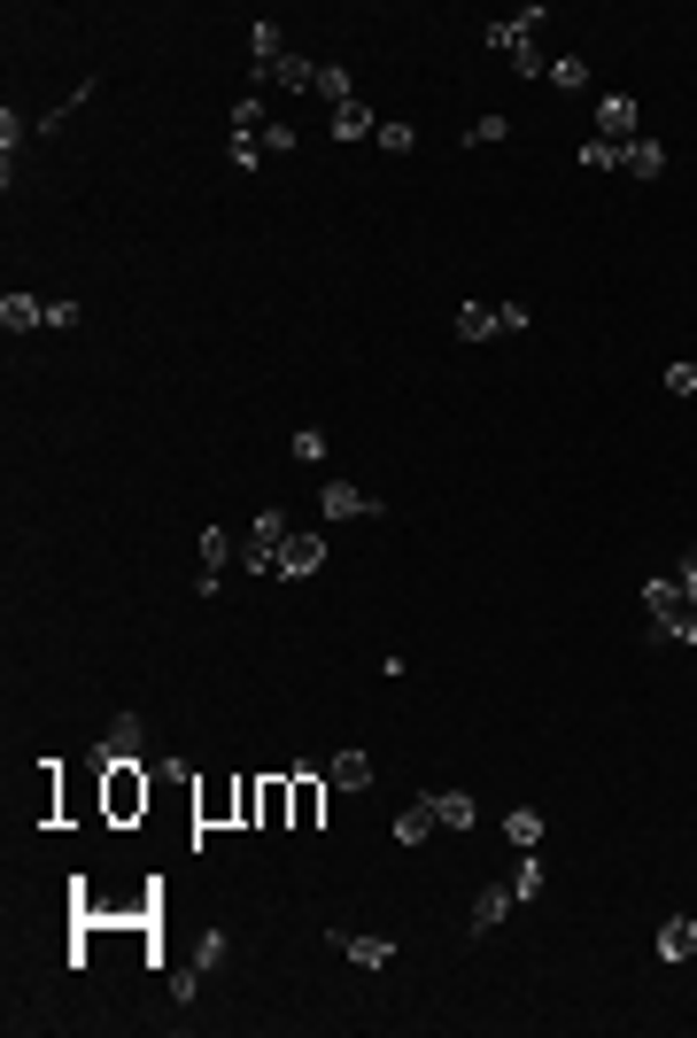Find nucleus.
<instances>
[{
    "label": "nucleus",
    "instance_id": "obj_40",
    "mask_svg": "<svg viewBox=\"0 0 697 1038\" xmlns=\"http://www.w3.org/2000/svg\"><path fill=\"white\" fill-rule=\"evenodd\" d=\"M295 148V125H264V156H287Z\"/></svg>",
    "mask_w": 697,
    "mask_h": 1038
},
{
    "label": "nucleus",
    "instance_id": "obj_35",
    "mask_svg": "<svg viewBox=\"0 0 697 1038\" xmlns=\"http://www.w3.org/2000/svg\"><path fill=\"white\" fill-rule=\"evenodd\" d=\"M581 172H620V148H612V140H589V148H581Z\"/></svg>",
    "mask_w": 697,
    "mask_h": 1038
},
{
    "label": "nucleus",
    "instance_id": "obj_3",
    "mask_svg": "<svg viewBox=\"0 0 697 1038\" xmlns=\"http://www.w3.org/2000/svg\"><path fill=\"white\" fill-rule=\"evenodd\" d=\"M194 845H202V830H240V775H209V783H194Z\"/></svg>",
    "mask_w": 697,
    "mask_h": 1038
},
{
    "label": "nucleus",
    "instance_id": "obj_15",
    "mask_svg": "<svg viewBox=\"0 0 697 1038\" xmlns=\"http://www.w3.org/2000/svg\"><path fill=\"white\" fill-rule=\"evenodd\" d=\"M620 172H628V178H667V148H659V140H644V133H636V140H628V148H620Z\"/></svg>",
    "mask_w": 697,
    "mask_h": 1038
},
{
    "label": "nucleus",
    "instance_id": "obj_30",
    "mask_svg": "<svg viewBox=\"0 0 697 1038\" xmlns=\"http://www.w3.org/2000/svg\"><path fill=\"white\" fill-rule=\"evenodd\" d=\"M512 70H520V78H550V55H542L534 39H512Z\"/></svg>",
    "mask_w": 697,
    "mask_h": 1038
},
{
    "label": "nucleus",
    "instance_id": "obj_2",
    "mask_svg": "<svg viewBox=\"0 0 697 1038\" xmlns=\"http://www.w3.org/2000/svg\"><path fill=\"white\" fill-rule=\"evenodd\" d=\"M644 613H651V628L667 636V644H697V589L690 581H644Z\"/></svg>",
    "mask_w": 697,
    "mask_h": 1038
},
{
    "label": "nucleus",
    "instance_id": "obj_18",
    "mask_svg": "<svg viewBox=\"0 0 697 1038\" xmlns=\"http://www.w3.org/2000/svg\"><path fill=\"white\" fill-rule=\"evenodd\" d=\"M264 830H295V791H287V775H264Z\"/></svg>",
    "mask_w": 697,
    "mask_h": 1038
},
{
    "label": "nucleus",
    "instance_id": "obj_29",
    "mask_svg": "<svg viewBox=\"0 0 697 1038\" xmlns=\"http://www.w3.org/2000/svg\"><path fill=\"white\" fill-rule=\"evenodd\" d=\"M542 891H550V868H542V861H534V853H527V868H520V875H512V899H520V907H527V899H542Z\"/></svg>",
    "mask_w": 697,
    "mask_h": 1038
},
{
    "label": "nucleus",
    "instance_id": "obj_4",
    "mask_svg": "<svg viewBox=\"0 0 697 1038\" xmlns=\"http://www.w3.org/2000/svg\"><path fill=\"white\" fill-rule=\"evenodd\" d=\"M140 752H148V721H140V713H117V721L101 728V744H94L78 767L101 775V767H125V760H140Z\"/></svg>",
    "mask_w": 697,
    "mask_h": 1038
},
{
    "label": "nucleus",
    "instance_id": "obj_8",
    "mask_svg": "<svg viewBox=\"0 0 697 1038\" xmlns=\"http://www.w3.org/2000/svg\"><path fill=\"white\" fill-rule=\"evenodd\" d=\"M326 953H342L356 969H387L395 961V938H348V930H326Z\"/></svg>",
    "mask_w": 697,
    "mask_h": 1038
},
{
    "label": "nucleus",
    "instance_id": "obj_32",
    "mask_svg": "<svg viewBox=\"0 0 697 1038\" xmlns=\"http://www.w3.org/2000/svg\"><path fill=\"white\" fill-rule=\"evenodd\" d=\"M318 94H326L334 109H342L348 94H356V86H348V70H342V62H318Z\"/></svg>",
    "mask_w": 697,
    "mask_h": 1038
},
{
    "label": "nucleus",
    "instance_id": "obj_26",
    "mask_svg": "<svg viewBox=\"0 0 697 1038\" xmlns=\"http://www.w3.org/2000/svg\"><path fill=\"white\" fill-rule=\"evenodd\" d=\"M248 47H256V70H272V62L287 55V39H279V23H248Z\"/></svg>",
    "mask_w": 697,
    "mask_h": 1038
},
{
    "label": "nucleus",
    "instance_id": "obj_5",
    "mask_svg": "<svg viewBox=\"0 0 697 1038\" xmlns=\"http://www.w3.org/2000/svg\"><path fill=\"white\" fill-rule=\"evenodd\" d=\"M287 535H295L287 519L264 512L256 527H248V542H240V566H248V574H279V542H287Z\"/></svg>",
    "mask_w": 697,
    "mask_h": 1038
},
{
    "label": "nucleus",
    "instance_id": "obj_24",
    "mask_svg": "<svg viewBox=\"0 0 697 1038\" xmlns=\"http://www.w3.org/2000/svg\"><path fill=\"white\" fill-rule=\"evenodd\" d=\"M0 326H47V303L39 295H0Z\"/></svg>",
    "mask_w": 697,
    "mask_h": 1038
},
{
    "label": "nucleus",
    "instance_id": "obj_39",
    "mask_svg": "<svg viewBox=\"0 0 697 1038\" xmlns=\"http://www.w3.org/2000/svg\"><path fill=\"white\" fill-rule=\"evenodd\" d=\"M667 395H697V364H667Z\"/></svg>",
    "mask_w": 697,
    "mask_h": 1038
},
{
    "label": "nucleus",
    "instance_id": "obj_13",
    "mask_svg": "<svg viewBox=\"0 0 697 1038\" xmlns=\"http://www.w3.org/2000/svg\"><path fill=\"white\" fill-rule=\"evenodd\" d=\"M497 334H512L504 326V303H465L458 311V342H497Z\"/></svg>",
    "mask_w": 697,
    "mask_h": 1038
},
{
    "label": "nucleus",
    "instance_id": "obj_6",
    "mask_svg": "<svg viewBox=\"0 0 697 1038\" xmlns=\"http://www.w3.org/2000/svg\"><path fill=\"white\" fill-rule=\"evenodd\" d=\"M318 512H326V519H387V512H380V497L356 489V481H318Z\"/></svg>",
    "mask_w": 697,
    "mask_h": 1038
},
{
    "label": "nucleus",
    "instance_id": "obj_34",
    "mask_svg": "<svg viewBox=\"0 0 697 1038\" xmlns=\"http://www.w3.org/2000/svg\"><path fill=\"white\" fill-rule=\"evenodd\" d=\"M233 164L256 172V164H264V133H233Z\"/></svg>",
    "mask_w": 697,
    "mask_h": 1038
},
{
    "label": "nucleus",
    "instance_id": "obj_10",
    "mask_svg": "<svg viewBox=\"0 0 697 1038\" xmlns=\"http://www.w3.org/2000/svg\"><path fill=\"white\" fill-rule=\"evenodd\" d=\"M597 140H612V148L636 140V101H628V94H605V101H597Z\"/></svg>",
    "mask_w": 697,
    "mask_h": 1038
},
{
    "label": "nucleus",
    "instance_id": "obj_41",
    "mask_svg": "<svg viewBox=\"0 0 697 1038\" xmlns=\"http://www.w3.org/2000/svg\"><path fill=\"white\" fill-rule=\"evenodd\" d=\"M675 581H690V589H697V542H683V558H675Z\"/></svg>",
    "mask_w": 697,
    "mask_h": 1038
},
{
    "label": "nucleus",
    "instance_id": "obj_7",
    "mask_svg": "<svg viewBox=\"0 0 697 1038\" xmlns=\"http://www.w3.org/2000/svg\"><path fill=\"white\" fill-rule=\"evenodd\" d=\"M287 791H295V830H318V822H326V791H334L326 767H295Z\"/></svg>",
    "mask_w": 697,
    "mask_h": 1038
},
{
    "label": "nucleus",
    "instance_id": "obj_14",
    "mask_svg": "<svg viewBox=\"0 0 697 1038\" xmlns=\"http://www.w3.org/2000/svg\"><path fill=\"white\" fill-rule=\"evenodd\" d=\"M31 806H39L47 830H62V760H39V791H31Z\"/></svg>",
    "mask_w": 697,
    "mask_h": 1038
},
{
    "label": "nucleus",
    "instance_id": "obj_22",
    "mask_svg": "<svg viewBox=\"0 0 697 1038\" xmlns=\"http://www.w3.org/2000/svg\"><path fill=\"white\" fill-rule=\"evenodd\" d=\"M364 133H380V117H372V109L348 94L342 109H334V140H364Z\"/></svg>",
    "mask_w": 697,
    "mask_h": 1038
},
{
    "label": "nucleus",
    "instance_id": "obj_12",
    "mask_svg": "<svg viewBox=\"0 0 697 1038\" xmlns=\"http://www.w3.org/2000/svg\"><path fill=\"white\" fill-rule=\"evenodd\" d=\"M264 78L287 86V94H318V62H311V55H279L272 70H256V86H264Z\"/></svg>",
    "mask_w": 697,
    "mask_h": 1038
},
{
    "label": "nucleus",
    "instance_id": "obj_36",
    "mask_svg": "<svg viewBox=\"0 0 697 1038\" xmlns=\"http://www.w3.org/2000/svg\"><path fill=\"white\" fill-rule=\"evenodd\" d=\"M217 961H225V930H202V946H194V969H202V977H209V969H217Z\"/></svg>",
    "mask_w": 697,
    "mask_h": 1038
},
{
    "label": "nucleus",
    "instance_id": "obj_25",
    "mask_svg": "<svg viewBox=\"0 0 697 1038\" xmlns=\"http://www.w3.org/2000/svg\"><path fill=\"white\" fill-rule=\"evenodd\" d=\"M16 148H23V117L0 109V178H8V186H16Z\"/></svg>",
    "mask_w": 697,
    "mask_h": 1038
},
{
    "label": "nucleus",
    "instance_id": "obj_1",
    "mask_svg": "<svg viewBox=\"0 0 697 1038\" xmlns=\"http://www.w3.org/2000/svg\"><path fill=\"white\" fill-rule=\"evenodd\" d=\"M156 806V767L125 760V767H101V822L109 830H140Z\"/></svg>",
    "mask_w": 697,
    "mask_h": 1038
},
{
    "label": "nucleus",
    "instance_id": "obj_17",
    "mask_svg": "<svg viewBox=\"0 0 697 1038\" xmlns=\"http://www.w3.org/2000/svg\"><path fill=\"white\" fill-rule=\"evenodd\" d=\"M426 806H434L442 830H473V822H481V806H473L465 791H426Z\"/></svg>",
    "mask_w": 697,
    "mask_h": 1038
},
{
    "label": "nucleus",
    "instance_id": "obj_11",
    "mask_svg": "<svg viewBox=\"0 0 697 1038\" xmlns=\"http://www.w3.org/2000/svg\"><path fill=\"white\" fill-rule=\"evenodd\" d=\"M318 566H326V542H318L311 527H295V535L279 542V574H295V581H303V574H318Z\"/></svg>",
    "mask_w": 697,
    "mask_h": 1038
},
{
    "label": "nucleus",
    "instance_id": "obj_20",
    "mask_svg": "<svg viewBox=\"0 0 697 1038\" xmlns=\"http://www.w3.org/2000/svg\"><path fill=\"white\" fill-rule=\"evenodd\" d=\"M512 907H520V899H512V883H497V891H481V899H473V938H489V930H497V922H504Z\"/></svg>",
    "mask_w": 697,
    "mask_h": 1038
},
{
    "label": "nucleus",
    "instance_id": "obj_23",
    "mask_svg": "<svg viewBox=\"0 0 697 1038\" xmlns=\"http://www.w3.org/2000/svg\"><path fill=\"white\" fill-rule=\"evenodd\" d=\"M542 830H550V822H542L534 806H512V822H504V838H512L520 853H534V845H542Z\"/></svg>",
    "mask_w": 697,
    "mask_h": 1038
},
{
    "label": "nucleus",
    "instance_id": "obj_28",
    "mask_svg": "<svg viewBox=\"0 0 697 1038\" xmlns=\"http://www.w3.org/2000/svg\"><path fill=\"white\" fill-rule=\"evenodd\" d=\"M240 830H264V775H240Z\"/></svg>",
    "mask_w": 697,
    "mask_h": 1038
},
{
    "label": "nucleus",
    "instance_id": "obj_21",
    "mask_svg": "<svg viewBox=\"0 0 697 1038\" xmlns=\"http://www.w3.org/2000/svg\"><path fill=\"white\" fill-rule=\"evenodd\" d=\"M326 783H334V791H372V760H364V752H334Z\"/></svg>",
    "mask_w": 697,
    "mask_h": 1038
},
{
    "label": "nucleus",
    "instance_id": "obj_37",
    "mask_svg": "<svg viewBox=\"0 0 697 1038\" xmlns=\"http://www.w3.org/2000/svg\"><path fill=\"white\" fill-rule=\"evenodd\" d=\"M504 133H512V117H481L465 140H473V148H489V140H504Z\"/></svg>",
    "mask_w": 697,
    "mask_h": 1038
},
{
    "label": "nucleus",
    "instance_id": "obj_16",
    "mask_svg": "<svg viewBox=\"0 0 697 1038\" xmlns=\"http://www.w3.org/2000/svg\"><path fill=\"white\" fill-rule=\"evenodd\" d=\"M697 953V914H675V922H659V961L675 969V961H690Z\"/></svg>",
    "mask_w": 697,
    "mask_h": 1038
},
{
    "label": "nucleus",
    "instance_id": "obj_31",
    "mask_svg": "<svg viewBox=\"0 0 697 1038\" xmlns=\"http://www.w3.org/2000/svg\"><path fill=\"white\" fill-rule=\"evenodd\" d=\"M550 86L581 94V86H589V62H581V55H558V62H550Z\"/></svg>",
    "mask_w": 697,
    "mask_h": 1038
},
{
    "label": "nucleus",
    "instance_id": "obj_19",
    "mask_svg": "<svg viewBox=\"0 0 697 1038\" xmlns=\"http://www.w3.org/2000/svg\"><path fill=\"white\" fill-rule=\"evenodd\" d=\"M434 830H442V822H434V806H426V799H411V806L395 814V845H426Z\"/></svg>",
    "mask_w": 697,
    "mask_h": 1038
},
{
    "label": "nucleus",
    "instance_id": "obj_9",
    "mask_svg": "<svg viewBox=\"0 0 697 1038\" xmlns=\"http://www.w3.org/2000/svg\"><path fill=\"white\" fill-rule=\"evenodd\" d=\"M225 566H233V535H225V527H202V581H194V589L217 597V589H225Z\"/></svg>",
    "mask_w": 697,
    "mask_h": 1038
},
{
    "label": "nucleus",
    "instance_id": "obj_38",
    "mask_svg": "<svg viewBox=\"0 0 697 1038\" xmlns=\"http://www.w3.org/2000/svg\"><path fill=\"white\" fill-rule=\"evenodd\" d=\"M295 458H303V466H318V458H326V434H318V427H303V434H295Z\"/></svg>",
    "mask_w": 697,
    "mask_h": 1038
},
{
    "label": "nucleus",
    "instance_id": "obj_27",
    "mask_svg": "<svg viewBox=\"0 0 697 1038\" xmlns=\"http://www.w3.org/2000/svg\"><path fill=\"white\" fill-rule=\"evenodd\" d=\"M372 140H380L387 156H411V148H419V133H411L403 117H380V133H372Z\"/></svg>",
    "mask_w": 697,
    "mask_h": 1038
},
{
    "label": "nucleus",
    "instance_id": "obj_33",
    "mask_svg": "<svg viewBox=\"0 0 697 1038\" xmlns=\"http://www.w3.org/2000/svg\"><path fill=\"white\" fill-rule=\"evenodd\" d=\"M233 133H264V101H256V94L233 101Z\"/></svg>",
    "mask_w": 697,
    "mask_h": 1038
}]
</instances>
